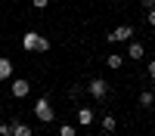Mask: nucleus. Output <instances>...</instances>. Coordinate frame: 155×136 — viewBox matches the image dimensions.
Segmentation results:
<instances>
[{"label":"nucleus","instance_id":"obj_3","mask_svg":"<svg viewBox=\"0 0 155 136\" xmlns=\"http://www.w3.org/2000/svg\"><path fill=\"white\" fill-rule=\"evenodd\" d=\"M87 93L93 96V99H106V96H109V81H102V77L87 81Z\"/></svg>","mask_w":155,"mask_h":136},{"label":"nucleus","instance_id":"obj_10","mask_svg":"<svg viewBox=\"0 0 155 136\" xmlns=\"http://www.w3.org/2000/svg\"><path fill=\"white\" fill-rule=\"evenodd\" d=\"M34 130L28 127V124H22V121H16V124H12V136H31Z\"/></svg>","mask_w":155,"mask_h":136},{"label":"nucleus","instance_id":"obj_7","mask_svg":"<svg viewBox=\"0 0 155 136\" xmlns=\"http://www.w3.org/2000/svg\"><path fill=\"white\" fill-rule=\"evenodd\" d=\"M143 56H146V46H143V43H137V40H130V46H127V59L140 62Z\"/></svg>","mask_w":155,"mask_h":136},{"label":"nucleus","instance_id":"obj_2","mask_svg":"<svg viewBox=\"0 0 155 136\" xmlns=\"http://www.w3.org/2000/svg\"><path fill=\"white\" fill-rule=\"evenodd\" d=\"M34 118L41 121V124H53V121H56V111H53V105H50L47 96H41V99L34 102Z\"/></svg>","mask_w":155,"mask_h":136},{"label":"nucleus","instance_id":"obj_19","mask_svg":"<svg viewBox=\"0 0 155 136\" xmlns=\"http://www.w3.org/2000/svg\"><path fill=\"white\" fill-rule=\"evenodd\" d=\"M143 6H146V9H152V6H155V0H143Z\"/></svg>","mask_w":155,"mask_h":136},{"label":"nucleus","instance_id":"obj_8","mask_svg":"<svg viewBox=\"0 0 155 136\" xmlns=\"http://www.w3.org/2000/svg\"><path fill=\"white\" fill-rule=\"evenodd\" d=\"M12 77V62L6 56H0V81H9Z\"/></svg>","mask_w":155,"mask_h":136},{"label":"nucleus","instance_id":"obj_11","mask_svg":"<svg viewBox=\"0 0 155 136\" xmlns=\"http://www.w3.org/2000/svg\"><path fill=\"white\" fill-rule=\"evenodd\" d=\"M115 130H118V121H115L112 115H106L102 118V133H115Z\"/></svg>","mask_w":155,"mask_h":136},{"label":"nucleus","instance_id":"obj_13","mask_svg":"<svg viewBox=\"0 0 155 136\" xmlns=\"http://www.w3.org/2000/svg\"><path fill=\"white\" fill-rule=\"evenodd\" d=\"M84 93H87V84H74L71 90H68V99H81Z\"/></svg>","mask_w":155,"mask_h":136},{"label":"nucleus","instance_id":"obj_14","mask_svg":"<svg viewBox=\"0 0 155 136\" xmlns=\"http://www.w3.org/2000/svg\"><path fill=\"white\" fill-rule=\"evenodd\" d=\"M59 136H74V127H71V124H62V127H59Z\"/></svg>","mask_w":155,"mask_h":136},{"label":"nucleus","instance_id":"obj_1","mask_svg":"<svg viewBox=\"0 0 155 136\" xmlns=\"http://www.w3.org/2000/svg\"><path fill=\"white\" fill-rule=\"evenodd\" d=\"M22 49H25V53H50V40H47V37H41L37 31H25Z\"/></svg>","mask_w":155,"mask_h":136},{"label":"nucleus","instance_id":"obj_9","mask_svg":"<svg viewBox=\"0 0 155 136\" xmlns=\"http://www.w3.org/2000/svg\"><path fill=\"white\" fill-rule=\"evenodd\" d=\"M106 65H109L112 71H118V68L124 65V56H118V53H109V56H106Z\"/></svg>","mask_w":155,"mask_h":136},{"label":"nucleus","instance_id":"obj_5","mask_svg":"<svg viewBox=\"0 0 155 136\" xmlns=\"http://www.w3.org/2000/svg\"><path fill=\"white\" fill-rule=\"evenodd\" d=\"M9 93L16 96V99H25V96L31 93V84L25 81V77H22V81H12V87H9Z\"/></svg>","mask_w":155,"mask_h":136},{"label":"nucleus","instance_id":"obj_16","mask_svg":"<svg viewBox=\"0 0 155 136\" xmlns=\"http://www.w3.org/2000/svg\"><path fill=\"white\" fill-rule=\"evenodd\" d=\"M0 136H12V124H0Z\"/></svg>","mask_w":155,"mask_h":136},{"label":"nucleus","instance_id":"obj_12","mask_svg":"<svg viewBox=\"0 0 155 136\" xmlns=\"http://www.w3.org/2000/svg\"><path fill=\"white\" fill-rule=\"evenodd\" d=\"M140 105H143V108H152V105H155V93L143 90V93H140Z\"/></svg>","mask_w":155,"mask_h":136},{"label":"nucleus","instance_id":"obj_15","mask_svg":"<svg viewBox=\"0 0 155 136\" xmlns=\"http://www.w3.org/2000/svg\"><path fill=\"white\" fill-rule=\"evenodd\" d=\"M31 6H34V9H47L50 0H31Z\"/></svg>","mask_w":155,"mask_h":136},{"label":"nucleus","instance_id":"obj_6","mask_svg":"<svg viewBox=\"0 0 155 136\" xmlns=\"http://www.w3.org/2000/svg\"><path fill=\"white\" fill-rule=\"evenodd\" d=\"M93 108H90V105H81V108H78V124H81V127H90V124H93Z\"/></svg>","mask_w":155,"mask_h":136},{"label":"nucleus","instance_id":"obj_4","mask_svg":"<svg viewBox=\"0 0 155 136\" xmlns=\"http://www.w3.org/2000/svg\"><path fill=\"white\" fill-rule=\"evenodd\" d=\"M106 40L109 43H118V40H134V28L130 25H118V28H112L106 34Z\"/></svg>","mask_w":155,"mask_h":136},{"label":"nucleus","instance_id":"obj_17","mask_svg":"<svg viewBox=\"0 0 155 136\" xmlns=\"http://www.w3.org/2000/svg\"><path fill=\"white\" fill-rule=\"evenodd\" d=\"M149 77H152V81H155V59H152V62H149Z\"/></svg>","mask_w":155,"mask_h":136},{"label":"nucleus","instance_id":"obj_18","mask_svg":"<svg viewBox=\"0 0 155 136\" xmlns=\"http://www.w3.org/2000/svg\"><path fill=\"white\" fill-rule=\"evenodd\" d=\"M149 25H152V28H155V6L149 9Z\"/></svg>","mask_w":155,"mask_h":136}]
</instances>
